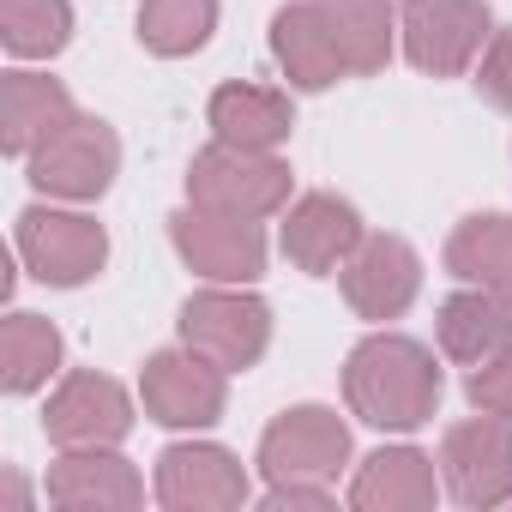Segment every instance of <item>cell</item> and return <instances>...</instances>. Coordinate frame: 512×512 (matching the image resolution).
Returning <instances> with one entry per match:
<instances>
[{
  "instance_id": "4316f807",
  "label": "cell",
  "mask_w": 512,
  "mask_h": 512,
  "mask_svg": "<svg viewBox=\"0 0 512 512\" xmlns=\"http://www.w3.org/2000/svg\"><path fill=\"white\" fill-rule=\"evenodd\" d=\"M476 91H482V103H494V109L512 115V31H494L488 37L482 67H476Z\"/></svg>"
},
{
  "instance_id": "2e32d148",
  "label": "cell",
  "mask_w": 512,
  "mask_h": 512,
  "mask_svg": "<svg viewBox=\"0 0 512 512\" xmlns=\"http://www.w3.org/2000/svg\"><path fill=\"white\" fill-rule=\"evenodd\" d=\"M49 500L67 512H127L145 500V482L115 446H73L49 470Z\"/></svg>"
},
{
  "instance_id": "9c48e42d",
  "label": "cell",
  "mask_w": 512,
  "mask_h": 512,
  "mask_svg": "<svg viewBox=\"0 0 512 512\" xmlns=\"http://www.w3.org/2000/svg\"><path fill=\"white\" fill-rule=\"evenodd\" d=\"M440 476H446L452 500H464V506H506L512 500V422L482 410L476 422L446 428Z\"/></svg>"
},
{
  "instance_id": "9a60e30c",
  "label": "cell",
  "mask_w": 512,
  "mask_h": 512,
  "mask_svg": "<svg viewBox=\"0 0 512 512\" xmlns=\"http://www.w3.org/2000/svg\"><path fill=\"white\" fill-rule=\"evenodd\" d=\"M157 500L169 512H229L247 500V470L223 446H169L157 458Z\"/></svg>"
},
{
  "instance_id": "603a6c76",
  "label": "cell",
  "mask_w": 512,
  "mask_h": 512,
  "mask_svg": "<svg viewBox=\"0 0 512 512\" xmlns=\"http://www.w3.org/2000/svg\"><path fill=\"white\" fill-rule=\"evenodd\" d=\"M211 31H217V0H145L139 7V43L163 61L205 49Z\"/></svg>"
},
{
  "instance_id": "8fae6325",
  "label": "cell",
  "mask_w": 512,
  "mask_h": 512,
  "mask_svg": "<svg viewBox=\"0 0 512 512\" xmlns=\"http://www.w3.org/2000/svg\"><path fill=\"white\" fill-rule=\"evenodd\" d=\"M43 434L73 452V446H121L133 434V398L109 374H67L43 410Z\"/></svg>"
},
{
  "instance_id": "52a82bcc",
  "label": "cell",
  "mask_w": 512,
  "mask_h": 512,
  "mask_svg": "<svg viewBox=\"0 0 512 512\" xmlns=\"http://www.w3.org/2000/svg\"><path fill=\"white\" fill-rule=\"evenodd\" d=\"M175 253L211 284H253L266 272V229L260 217H223V211H175L169 217Z\"/></svg>"
},
{
  "instance_id": "484cf974",
  "label": "cell",
  "mask_w": 512,
  "mask_h": 512,
  "mask_svg": "<svg viewBox=\"0 0 512 512\" xmlns=\"http://www.w3.org/2000/svg\"><path fill=\"white\" fill-rule=\"evenodd\" d=\"M464 392H470V404H476V410H488V416H506V422H512V332H506V344H500L494 356H482V362L470 368Z\"/></svg>"
},
{
  "instance_id": "7c38bea8",
  "label": "cell",
  "mask_w": 512,
  "mask_h": 512,
  "mask_svg": "<svg viewBox=\"0 0 512 512\" xmlns=\"http://www.w3.org/2000/svg\"><path fill=\"white\" fill-rule=\"evenodd\" d=\"M272 55L284 61L296 91H326V85L350 79V49L338 37V19L326 0H290L272 19Z\"/></svg>"
},
{
  "instance_id": "3957f363",
  "label": "cell",
  "mask_w": 512,
  "mask_h": 512,
  "mask_svg": "<svg viewBox=\"0 0 512 512\" xmlns=\"http://www.w3.org/2000/svg\"><path fill=\"white\" fill-rule=\"evenodd\" d=\"M13 247H19V260L31 266V278L49 284V290H79V284H91V278L103 272V260H109L103 223L85 217V211H55V205L19 211Z\"/></svg>"
},
{
  "instance_id": "277c9868",
  "label": "cell",
  "mask_w": 512,
  "mask_h": 512,
  "mask_svg": "<svg viewBox=\"0 0 512 512\" xmlns=\"http://www.w3.org/2000/svg\"><path fill=\"white\" fill-rule=\"evenodd\" d=\"M181 344L211 356L223 374H247L272 344V308L247 290H199L181 308Z\"/></svg>"
},
{
  "instance_id": "4fadbf2b",
  "label": "cell",
  "mask_w": 512,
  "mask_h": 512,
  "mask_svg": "<svg viewBox=\"0 0 512 512\" xmlns=\"http://www.w3.org/2000/svg\"><path fill=\"white\" fill-rule=\"evenodd\" d=\"M422 290V260L398 235H362V247L344 260V302L362 320H398Z\"/></svg>"
},
{
  "instance_id": "6da1fadb",
  "label": "cell",
  "mask_w": 512,
  "mask_h": 512,
  "mask_svg": "<svg viewBox=\"0 0 512 512\" xmlns=\"http://www.w3.org/2000/svg\"><path fill=\"white\" fill-rule=\"evenodd\" d=\"M344 398H350V416H362L368 428L410 434V428H422L440 410V362L416 338L380 332V338L350 350Z\"/></svg>"
},
{
  "instance_id": "ba28073f",
  "label": "cell",
  "mask_w": 512,
  "mask_h": 512,
  "mask_svg": "<svg viewBox=\"0 0 512 512\" xmlns=\"http://www.w3.org/2000/svg\"><path fill=\"white\" fill-rule=\"evenodd\" d=\"M139 398H145V416L163 422V428H211L223 416V398H229V374L199 356V350H157L139 374Z\"/></svg>"
},
{
  "instance_id": "cb8c5ba5",
  "label": "cell",
  "mask_w": 512,
  "mask_h": 512,
  "mask_svg": "<svg viewBox=\"0 0 512 512\" xmlns=\"http://www.w3.org/2000/svg\"><path fill=\"white\" fill-rule=\"evenodd\" d=\"M73 37V0H0V43L19 61H49Z\"/></svg>"
},
{
  "instance_id": "7402d4cb",
  "label": "cell",
  "mask_w": 512,
  "mask_h": 512,
  "mask_svg": "<svg viewBox=\"0 0 512 512\" xmlns=\"http://www.w3.org/2000/svg\"><path fill=\"white\" fill-rule=\"evenodd\" d=\"M61 368V332L43 314H13L0 326V386L13 398L49 386V374Z\"/></svg>"
},
{
  "instance_id": "d4e9b609",
  "label": "cell",
  "mask_w": 512,
  "mask_h": 512,
  "mask_svg": "<svg viewBox=\"0 0 512 512\" xmlns=\"http://www.w3.org/2000/svg\"><path fill=\"white\" fill-rule=\"evenodd\" d=\"M326 7L350 49V73H380L392 61V7L386 0H326Z\"/></svg>"
},
{
  "instance_id": "ffe728a7",
  "label": "cell",
  "mask_w": 512,
  "mask_h": 512,
  "mask_svg": "<svg viewBox=\"0 0 512 512\" xmlns=\"http://www.w3.org/2000/svg\"><path fill=\"white\" fill-rule=\"evenodd\" d=\"M446 272L476 284V290H494L500 302H512V217L506 211L464 217L446 241Z\"/></svg>"
},
{
  "instance_id": "5bb4252c",
  "label": "cell",
  "mask_w": 512,
  "mask_h": 512,
  "mask_svg": "<svg viewBox=\"0 0 512 512\" xmlns=\"http://www.w3.org/2000/svg\"><path fill=\"white\" fill-rule=\"evenodd\" d=\"M362 247V217L350 199L338 193H308L290 205L284 217V260L308 278H332L344 272V260Z\"/></svg>"
},
{
  "instance_id": "8992f818",
  "label": "cell",
  "mask_w": 512,
  "mask_h": 512,
  "mask_svg": "<svg viewBox=\"0 0 512 512\" xmlns=\"http://www.w3.org/2000/svg\"><path fill=\"white\" fill-rule=\"evenodd\" d=\"M404 55L434 79H458L494 37L488 0H410L404 7Z\"/></svg>"
},
{
  "instance_id": "5b68a950",
  "label": "cell",
  "mask_w": 512,
  "mask_h": 512,
  "mask_svg": "<svg viewBox=\"0 0 512 512\" xmlns=\"http://www.w3.org/2000/svg\"><path fill=\"white\" fill-rule=\"evenodd\" d=\"M25 169H31V187L49 193V199H103L115 169H121V139H115L109 121L79 115L55 139H43L25 157Z\"/></svg>"
},
{
  "instance_id": "7a4b0ae2",
  "label": "cell",
  "mask_w": 512,
  "mask_h": 512,
  "mask_svg": "<svg viewBox=\"0 0 512 512\" xmlns=\"http://www.w3.org/2000/svg\"><path fill=\"white\" fill-rule=\"evenodd\" d=\"M187 199L199 211H223V217H272L290 199V163H278L272 151H247V145H205L187 169Z\"/></svg>"
},
{
  "instance_id": "83f0119b",
  "label": "cell",
  "mask_w": 512,
  "mask_h": 512,
  "mask_svg": "<svg viewBox=\"0 0 512 512\" xmlns=\"http://www.w3.org/2000/svg\"><path fill=\"white\" fill-rule=\"evenodd\" d=\"M25 500H31V494H25V482H19V476H13V470H7V500H0V506H7V512H19V506H25Z\"/></svg>"
},
{
  "instance_id": "e0dca14e",
  "label": "cell",
  "mask_w": 512,
  "mask_h": 512,
  "mask_svg": "<svg viewBox=\"0 0 512 512\" xmlns=\"http://www.w3.org/2000/svg\"><path fill=\"white\" fill-rule=\"evenodd\" d=\"M67 121H79V109H73V97H67L61 79L7 73V85H0V145H7V157H31Z\"/></svg>"
},
{
  "instance_id": "d6986e66",
  "label": "cell",
  "mask_w": 512,
  "mask_h": 512,
  "mask_svg": "<svg viewBox=\"0 0 512 512\" xmlns=\"http://www.w3.org/2000/svg\"><path fill=\"white\" fill-rule=\"evenodd\" d=\"M211 133L229 139V145H247V151H272L290 139L296 127V109L284 91H266V85H217L211 91Z\"/></svg>"
},
{
  "instance_id": "44dd1931",
  "label": "cell",
  "mask_w": 512,
  "mask_h": 512,
  "mask_svg": "<svg viewBox=\"0 0 512 512\" xmlns=\"http://www.w3.org/2000/svg\"><path fill=\"white\" fill-rule=\"evenodd\" d=\"M440 356L476 368L482 356H494L512 332V302H500L494 290H458L440 302Z\"/></svg>"
},
{
  "instance_id": "30bf717a",
  "label": "cell",
  "mask_w": 512,
  "mask_h": 512,
  "mask_svg": "<svg viewBox=\"0 0 512 512\" xmlns=\"http://www.w3.org/2000/svg\"><path fill=\"white\" fill-rule=\"evenodd\" d=\"M344 458H350V428L338 422V410L320 404L284 410L260 440V470L272 482H332Z\"/></svg>"
},
{
  "instance_id": "ac0fdd59",
  "label": "cell",
  "mask_w": 512,
  "mask_h": 512,
  "mask_svg": "<svg viewBox=\"0 0 512 512\" xmlns=\"http://www.w3.org/2000/svg\"><path fill=\"white\" fill-rule=\"evenodd\" d=\"M440 494L434 482V458L416 452V446H392V452H374L356 482H350V506L356 512H428Z\"/></svg>"
}]
</instances>
